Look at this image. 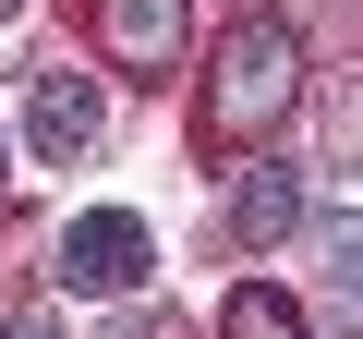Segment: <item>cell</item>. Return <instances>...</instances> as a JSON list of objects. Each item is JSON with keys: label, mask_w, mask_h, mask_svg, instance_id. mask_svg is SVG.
<instances>
[{"label": "cell", "mask_w": 363, "mask_h": 339, "mask_svg": "<svg viewBox=\"0 0 363 339\" xmlns=\"http://www.w3.org/2000/svg\"><path fill=\"white\" fill-rule=\"evenodd\" d=\"M97 133H109L97 73H37V97H25V145H37L49 170H73V157H97Z\"/></svg>", "instance_id": "obj_3"}, {"label": "cell", "mask_w": 363, "mask_h": 339, "mask_svg": "<svg viewBox=\"0 0 363 339\" xmlns=\"http://www.w3.org/2000/svg\"><path fill=\"white\" fill-rule=\"evenodd\" d=\"M291 97H303V37L255 13V25H230V37H218V73H206L194 133H206L218 157H242V145H267V133L291 121Z\"/></svg>", "instance_id": "obj_1"}, {"label": "cell", "mask_w": 363, "mask_h": 339, "mask_svg": "<svg viewBox=\"0 0 363 339\" xmlns=\"http://www.w3.org/2000/svg\"><path fill=\"white\" fill-rule=\"evenodd\" d=\"M315 267H327V315H339V339H363V218H315Z\"/></svg>", "instance_id": "obj_6"}, {"label": "cell", "mask_w": 363, "mask_h": 339, "mask_svg": "<svg viewBox=\"0 0 363 339\" xmlns=\"http://www.w3.org/2000/svg\"><path fill=\"white\" fill-rule=\"evenodd\" d=\"M13 339H61V327H49V315H25V327H13Z\"/></svg>", "instance_id": "obj_8"}, {"label": "cell", "mask_w": 363, "mask_h": 339, "mask_svg": "<svg viewBox=\"0 0 363 339\" xmlns=\"http://www.w3.org/2000/svg\"><path fill=\"white\" fill-rule=\"evenodd\" d=\"M303 218H315L303 170H279V157H267V170H242V194H230V243H255V255H267V243H291Z\"/></svg>", "instance_id": "obj_5"}, {"label": "cell", "mask_w": 363, "mask_h": 339, "mask_svg": "<svg viewBox=\"0 0 363 339\" xmlns=\"http://www.w3.org/2000/svg\"><path fill=\"white\" fill-rule=\"evenodd\" d=\"M97 49H109L121 73H169V49H182V0H97Z\"/></svg>", "instance_id": "obj_4"}, {"label": "cell", "mask_w": 363, "mask_h": 339, "mask_svg": "<svg viewBox=\"0 0 363 339\" xmlns=\"http://www.w3.org/2000/svg\"><path fill=\"white\" fill-rule=\"evenodd\" d=\"M218 339H303V315L255 279V291H230V303H218Z\"/></svg>", "instance_id": "obj_7"}, {"label": "cell", "mask_w": 363, "mask_h": 339, "mask_svg": "<svg viewBox=\"0 0 363 339\" xmlns=\"http://www.w3.org/2000/svg\"><path fill=\"white\" fill-rule=\"evenodd\" d=\"M145 267H157V243H145V218H133V206H85V218L61 230V291H85V303L145 291Z\"/></svg>", "instance_id": "obj_2"}, {"label": "cell", "mask_w": 363, "mask_h": 339, "mask_svg": "<svg viewBox=\"0 0 363 339\" xmlns=\"http://www.w3.org/2000/svg\"><path fill=\"white\" fill-rule=\"evenodd\" d=\"M13 13H25V0H0V25H13Z\"/></svg>", "instance_id": "obj_9"}, {"label": "cell", "mask_w": 363, "mask_h": 339, "mask_svg": "<svg viewBox=\"0 0 363 339\" xmlns=\"http://www.w3.org/2000/svg\"><path fill=\"white\" fill-rule=\"evenodd\" d=\"M0 182H13V170H0Z\"/></svg>", "instance_id": "obj_10"}]
</instances>
